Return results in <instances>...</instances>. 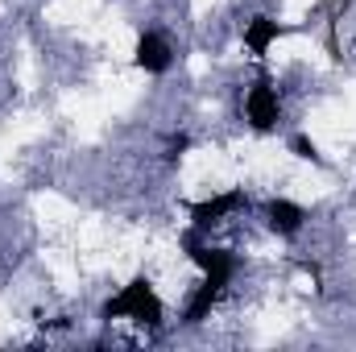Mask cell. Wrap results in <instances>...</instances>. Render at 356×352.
<instances>
[{"label":"cell","instance_id":"obj_3","mask_svg":"<svg viewBox=\"0 0 356 352\" xmlns=\"http://www.w3.org/2000/svg\"><path fill=\"white\" fill-rule=\"evenodd\" d=\"M186 253H191V262L203 269V278H211V282H220V286L232 282V273H236V257H232L228 249H211V245H199V241L191 237V241H186Z\"/></svg>","mask_w":356,"mask_h":352},{"label":"cell","instance_id":"obj_5","mask_svg":"<svg viewBox=\"0 0 356 352\" xmlns=\"http://www.w3.org/2000/svg\"><path fill=\"white\" fill-rule=\"evenodd\" d=\"M133 63H137L145 75H166V71H170V46H166V38L141 33V38H137V50H133Z\"/></svg>","mask_w":356,"mask_h":352},{"label":"cell","instance_id":"obj_4","mask_svg":"<svg viewBox=\"0 0 356 352\" xmlns=\"http://www.w3.org/2000/svg\"><path fill=\"white\" fill-rule=\"evenodd\" d=\"M241 207H249V195L245 191H224V195H211L203 203H191V224L195 228H211V224H220L224 216H232Z\"/></svg>","mask_w":356,"mask_h":352},{"label":"cell","instance_id":"obj_8","mask_svg":"<svg viewBox=\"0 0 356 352\" xmlns=\"http://www.w3.org/2000/svg\"><path fill=\"white\" fill-rule=\"evenodd\" d=\"M220 294H224V286L220 282H211V278H203L199 282V290L191 294V303H186V323H203L207 315H211V307L220 303Z\"/></svg>","mask_w":356,"mask_h":352},{"label":"cell","instance_id":"obj_6","mask_svg":"<svg viewBox=\"0 0 356 352\" xmlns=\"http://www.w3.org/2000/svg\"><path fill=\"white\" fill-rule=\"evenodd\" d=\"M302 220H307V211H302L298 203H290V199H273V203H269V228H273L277 237H298Z\"/></svg>","mask_w":356,"mask_h":352},{"label":"cell","instance_id":"obj_1","mask_svg":"<svg viewBox=\"0 0 356 352\" xmlns=\"http://www.w3.org/2000/svg\"><path fill=\"white\" fill-rule=\"evenodd\" d=\"M104 319H137V323L158 328V323H162V298H158L154 282H149L145 273L133 278L120 294H112V298L104 303Z\"/></svg>","mask_w":356,"mask_h":352},{"label":"cell","instance_id":"obj_2","mask_svg":"<svg viewBox=\"0 0 356 352\" xmlns=\"http://www.w3.org/2000/svg\"><path fill=\"white\" fill-rule=\"evenodd\" d=\"M245 116H249V125L257 133H269L282 120V99H277V91L269 88L266 79L257 88H249V95H245Z\"/></svg>","mask_w":356,"mask_h":352},{"label":"cell","instance_id":"obj_7","mask_svg":"<svg viewBox=\"0 0 356 352\" xmlns=\"http://www.w3.org/2000/svg\"><path fill=\"white\" fill-rule=\"evenodd\" d=\"M282 33H286V29H282L273 17H253V21L245 25V46H249V50L261 58V54H269V46H273Z\"/></svg>","mask_w":356,"mask_h":352},{"label":"cell","instance_id":"obj_9","mask_svg":"<svg viewBox=\"0 0 356 352\" xmlns=\"http://www.w3.org/2000/svg\"><path fill=\"white\" fill-rule=\"evenodd\" d=\"M290 145H294V154H298V158H307V162H323V158H319V150H315V141H311V137H302V133H298V137H294V141H290Z\"/></svg>","mask_w":356,"mask_h":352}]
</instances>
